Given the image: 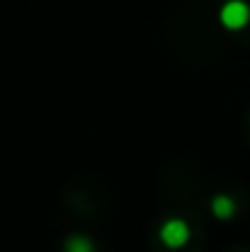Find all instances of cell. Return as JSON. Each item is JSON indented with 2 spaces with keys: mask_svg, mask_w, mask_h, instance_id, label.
I'll use <instances>...</instances> for the list:
<instances>
[{
  "mask_svg": "<svg viewBox=\"0 0 250 252\" xmlns=\"http://www.w3.org/2000/svg\"><path fill=\"white\" fill-rule=\"evenodd\" d=\"M211 213H214L216 218L226 220V218H231V216L236 213V203H233L228 196H214V201H211Z\"/></svg>",
  "mask_w": 250,
  "mask_h": 252,
  "instance_id": "cell-3",
  "label": "cell"
},
{
  "mask_svg": "<svg viewBox=\"0 0 250 252\" xmlns=\"http://www.w3.org/2000/svg\"><path fill=\"white\" fill-rule=\"evenodd\" d=\"M250 20V7L243 0H228L221 7V22L228 30H243Z\"/></svg>",
  "mask_w": 250,
  "mask_h": 252,
  "instance_id": "cell-1",
  "label": "cell"
},
{
  "mask_svg": "<svg viewBox=\"0 0 250 252\" xmlns=\"http://www.w3.org/2000/svg\"><path fill=\"white\" fill-rule=\"evenodd\" d=\"M160 238L167 248H184L189 243V225L181 218H169L160 228Z\"/></svg>",
  "mask_w": 250,
  "mask_h": 252,
  "instance_id": "cell-2",
  "label": "cell"
},
{
  "mask_svg": "<svg viewBox=\"0 0 250 252\" xmlns=\"http://www.w3.org/2000/svg\"><path fill=\"white\" fill-rule=\"evenodd\" d=\"M64 252H96V248L86 235H71L64 243Z\"/></svg>",
  "mask_w": 250,
  "mask_h": 252,
  "instance_id": "cell-4",
  "label": "cell"
}]
</instances>
